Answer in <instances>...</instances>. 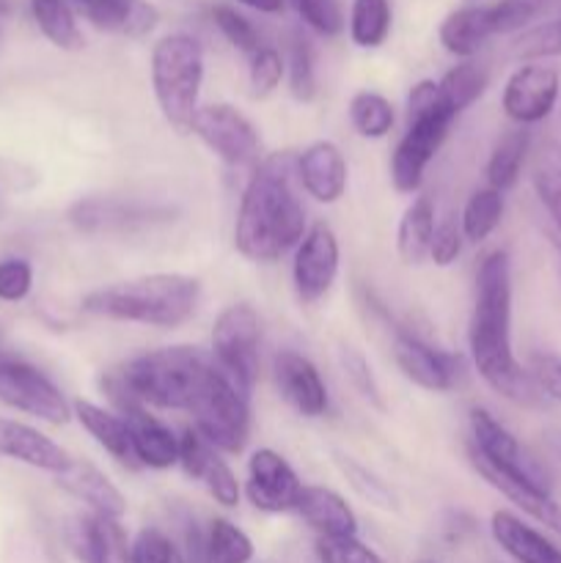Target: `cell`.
Here are the masks:
<instances>
[{
    "label": "cell",
    "mask_w": 561,
    "mask_h": 563,
    "mask_svg": "<svg viewBox=\"0 0 561 563\" xmlns=\"http://www.w3.org/2000/svg\"><path fill=\"white\" fill-rule=\"evenodd\" d=\"M468 350L479 377L495 394L526 407L542 399L528 368L520 366L512 350V262L506 251L487 253L476 269Z\"/></svg>",
    "instance_id": "6da1fadb"
},
{
    "label": "cell",
    "mask_w": 561,
    "mask_h": 563,
    "mask_svg": "<svg viewBox=\"0 0 561 563\" xmlns=\"http://www.w3.org/2000/svg\"><path fill=\"white\" fill-rule=\"evenodd\" d=\"M306 207L297 181V154L275 152L253 168L234 220V247L256 264H273L306 236Z\"/></svg>",
    "instance_id": "7a4b0ae2"
},
{
    "label": "cell",
    "mask_w": 561,
    "mask_h": 563,
    "mask_svg": "<svg viewBox=\"0 0 561 563\" xmlns=\"http://www.w3.org/2000/svg\"><path fill=\"white\" fill-rule=\"evenodd\" d=\"M215 372H218V363L209 352L179 344L132 357L119 372L108 374L102 385L113 405L138 401V405L154 407V410H174L190 416Z\"/></svg>",
    "instance_id": "3957f363"
},
{
    "label": "cell",
    "mask_w": 561,
    "mask_h": 563,
    "mask_svg": "<svg viewBox=\"0 0 561 563\" xmlns=\"http://www.w3.org/2000/svg\"><path fill=\"white\" fill-rule=\"evenodd\" d=\"M198 300H201V284L193 275L152 273L99 286L82 297L80 308L88 317L108 319V322L174 330L196 313Z\"/></svg>",
    "instance_id": "277c9868"
},
{
    "label": "cell",
    "mask_w": 561,
    "mask_h": 563,
    "mask_svg": "<svg viewBox=\"0 0 561 563\" xmlns=\"http://www.w3.org/2000/svg\"><path fill=\"white\" fill-rule=\"evenodd\" d=\"M457 110L435 80H421L407 93V130L391 154V181L399 192H418L429 163L449 137Z\"/></svg>",
    "instance_id": "5b68a950"
},
{
    "label": "cell",
    "mask_w": 561,
    "mask_h": 563,
    "mask_svg": "<svg viewBox=\"0 0 561 563\" xmlns=\"http://www.w3.org/2000/svg\"><path fill=\"white\" fill-rule=\"evenodd\" d=\"M204 86V49L187 33H168L152 47V88L170 130L187 135L198 113Z\"/></svg>",
    "instance_id": "8992f818"
},
{
    "label": "cell",
    "mask_w": 561,
    "mask_h": 563,
    "mask_svg": "<svg viewBox=\"0 0 561 563\" xmlns=\"http://www.w3.org/2000/svg\"><path fill=\"white\" fill-rule=\"evenodd\" d=\"M468 427H471V440H468L471 465H482L498 476L522 484V487L553 495V482H550V473L544 471L542 462L528 454L520 440L493 412L484 410V407H473L471 416H468Z\"/></svg>",
    "instance_id": "52a82bcc"
},
{
    "label": "cell",
    "mask_w": 561,
    "mask_h": 563,
    "mask_svg": "<svg viewBox=\"0 0 561 563\" xmlns=\"http://www.w3.org/2000/svg\"><path fill=\"white\" fill-rule=\"evenodd\" d=\"M248 396L226 377L223 368L212 374L204 394L190 410L193 429L226 454H242L251 440V405Z\"/></svg>",
    "instance_id": "ba28073f"
},
{
    "label": "cell",
    "mask_w": 561,
    "mask_h": 563,
    "mask_svg": "<svg viewBox=\"0 0 561 563\" xmlns=\"http://www.w3.org/2000/svg\"><path fill=\"white\" fill-rule=\"evenodd\" d=\"M258 344H262V322L256 308L248 302H234L218 313L212 328V357L248 399L258 379Z\"/></svg>",
    "instance_id": "9c48e42d"
},
{
    "label": "cell",
    "mask_w": 561,
    "mask_h": 563,
    "mask_svg": "<svg viewBox=\"0 0 561 563\" xmlns=\"http://www.w3.org/2000/svg\"><path fill=\"white\" fill-rule=\"evenodd\" d=\"M0 405L53 427L69 423L72 418V401L61 394L58 385L42 368L6 352H0Z\"/></svg>",
    "instance_id": "30bf717a"
},
{
    "label": "cell",
    "mask_w": 561,
    "mask_h": 563,
    "mask_svg": "<svg viewBox=\"0 0 561 563\" xmlns=\"http://www.w3.org/2000/svg\"><path fill=\"white\" fill-rule=\"evenodd\" d=\"M193 135L209 148L218 159H223L229 168H248L256 165L258 148V132L253 121L245 113L226 102L201 104L193 119Z\"/></svg>",
    "instance_id": "8fae6325"
},
{
    "label": "cell",
    "mask_w": 561,
    "mask_h": 563,
    "mask_svg": "<svg viewBox=\"0 0 561 563\" xmlns=\"http://www.w3.org/2000/svg\"><path fill=\"white\" fill-rule=\"evenodd\" d=\"M341 251L333 229L328 223H314L295 247L292 262V284L302 306L324 300L339 278Z\"/></svg>",
    "instance_id": "7c38bea8"
},
{
    "label": "cell",
    "mask_w": 561,
    "mask_h": 563,
    "mask_svg": "<svg viewBox=\"0 0 561 563\" xmlns=\"http://www.w3.org/2000/svg\"><path fill=\"white\" fill-rule=\"evenodd\" d=\"M394 361L399 372L429 394H449L465 374V361L449 350L432 346L410 330L394 333Z\"/></svg>",
    "instance_id": "4fadbf2b"
},
{
    "label": "cell",
    "mask_w": 561,
    "mask_h": 563,
    "mask_svg": "<svg viewBox=\"0 0 561 563\" xmlns=\"http://www.w3.org/2000/svg\"><path fill=\"white\" fill-rule=\"evenodd\" d=\"M561 97V75L548 64H522L509 75L504 86L506 119L517 126H534L548 119Z\"/></svg>",
    "instance_id": "5bb4252c"
},
{
    "label": "cell",
    "mask_w": 561,
    "mask_h": 563,
    "mask_svg": "<svg viewBox=\"0 0 561 563\" xmlns=\"http://www.w3.org/2000/svg\"><path fill=\"white\" fill-rule=\"evenodd\" d=\"M302 487L295 467L286 462L284 454L273 449H256L248 460L245 495L264 515H286L295 511Z\"/></svg>",
    "instance_id": "9a60e30c"
},
{
    "label": "cell",
    "mask_w": 561,
    "mask_h": 563,
    "mask_svg": "<svg viewBox=\"0 0 561 563\" xmlns=\"http://www.w3.org/2000/svg\"><path fill=\"white\" fill-rule=\"evenodd\" d=\"M179 467L185 471L187 478L198 482L212 495L215 504L226 506V509L240 506L242 489L234 471L220 456V451L215 445H209L193 427H187L179 434Z\"/></svg>",
    "instance_id": "2e32d148"
},
{
    "label": "cell",
    "mask_w": 561,
    "mask_h": 563,
    "mask_svg": "<svg viewBox=\"0 0 561 563\" xmlns=\"http://www.w3.org/2000/svg\"><path fill=\"white\" fill-rule=\"evenodd\" d=\"M273 379L286 405L302 418H319L328 412V385L319 368L295 350H280L273 357Z\"/></svg>",
    "instance_id": "e0dca14e"
},
{
    "label": "cell",
    "mask_w": 561,
    "mask_h": 563,
    "mask_svg": "<svg viewBox=\"0 0 561 563\" xmlns=\"http://www.w3.org/2000/svg\"><path fill=\"white\" fill-rule=\"evenodd\" d=\"M116 410L130 429L138 467L168 471V467L179 465V434H174L168 423L160 421L148 407L138 405V401H119Z\"/></svg>",
    "instance_id": "ac0fdd59"
},
{
    "label": "cell",
    "mask_w": 561,
    "mask_h": 563,
    "mask_svg": "<svg viewBox=\"0 0 561 563\" xmlns=\"http://www.w3.org/2000/svg\"><path fill=\"white\" fill-rule=\"evenodd\" d=\"M0 456L33 467V471L53 473V476L66 473L75 462V456L64 445H58L31 423L14 421V418H0Z\"/></svg>",
    "instance_id": "d6986e66"
},
{
    "label": "cell",
    "mask_w": 561,
    "mask_h": 563,
    "mask_svg": "<svg viewBox=\"0 0 561 563\" xmlns=\"http://www.w3.org/2000/svg\"><path fill=\"white\" fill-rule=\"evenodd\" d=\"M297 181H300V190H306L314 201H341L350 185L344 152L333 141H314L297 154Z\"/></svg>",
    "instance_id": "ffe728a7"
},
{
    "label": "cell",
    "mask_w": 561,
    "mask_h": 563,
    "mask_svg": "<svg viewBox=\"0 0 561 563\" xmlns=\"http://www.w3.org/2000/svg\"><path fill=\"white\" fill-rule=\"evenodd\" d=\"M55 482L77 500H82L91 515L102 517L105 522H119L127 515V500L121 489L91 462L75 460L69 471L55 476Z\"/></svg>",
    "instance_id": "44dd1931"
},
{
    "label": "cell",
    "mask_w": 561,
    "mask_h": 563,
    "mask_svg": "<svg viewBox=\"0 0 561 563\" xmlns=\"http://www.w3.org/2000/svg\"><path fill=\"white\" fill-rule=\"evenodd\" d=\"M99 31L141 38L157 27L160 14L146 0H69Z\"/></svg>",
    "instance_id": "7402d4cb"
},
{
    "label": "cell",
    "mask_w": 561,
    "mask_h": 563,
    "mask_svg": "<svg viewBox=\"0 0 561 563\" xmlns=\"http://www.w3.org/2000/svg\"><path fill=\"white\" fill-rule=\"evenodd\" d=\"M490 533L495 544L517 563H561V548H556L542 531L528 526L512 511L501 509L490 517Z\"/></svg>",
    "instance_id": "603a6c76"
},
{
    "label": "cell",
    "mask_w": 561,
    "mask_h": 563,
    "mask_svg": "<svg viewBox=\"0 0 561 563\" xmlns=\"http://www.w3.org/2000/svg\"><path fill=\"white\" fill-rule=\"evenodd\" d=\"M295 515H300V520L322 539L358 537L355 511L339 493L328 487H302Z\"/></svg>",
    "instance_id": "cb8c5ba5"
},
{
    "label": "cell",
    "mask_w": 561,
    "mask_h": 563,
    "mask_svg": "<svg viewBox=\"0 0 561 563\" xmlns=\"http://www.w3.org/2000/svg\"><path fill=\"white\" fill-rule=\"evenodd\" d=\"M152 218H168V212L165 209L138 207V203L110 201V198H86V201H77L69 209V220L86 234L143 225L152 223Z\"/></svg>",
    "instance_id": "d4e9b609"
},
{
    "label": "cell",
    "mask_w": 561,
    "mask_h": 563,
    "mask_svg": "<svg viewBox=\"0 0 561 563\" xmlns=\"http://www.w3.org/2000/svg\"><path fill=\"white\" fill-rule=\"evenodd\" d=\"M72 418H77V423L94 438V443H97L105 454L113 456L119 465L138 467L130 429H127L124 418H121L119 412L105 410V407L94 405V401L75 399L72 401Z\"/></svg>",
    "instance_id": "484cf974"
},
{
    "label": "cell",
    "mask_w": 561,
    "mask_h": 563,
    "mask_svg": "<svg viewBox=\"0 0 561 563\" xmlns=\"http://www.w3.org/2000/svg\"><path fill=\"white\" fill-rule=\"evenodd\" d=\"M493 36H498V33H495V20L490 5H462V9L446 14V20L438 27L440 44L451 55L465 60L473 58L487 44V38Z\"/></svg>",
    "instance_id": "4316f807"
},
{
    "label": "cell",
    "mask_w": 561,
    "mask_h": 563,
    "mask_svg": "<svg viewBox=\"0 0 561 563\" xmlns=\"http://www.w3.org/2000/svg\"><path fill=\"white\" fill-rule=\"evenodd\" d=\"M435 225H438V220H435L432 196L413 198L402 214L399 229H396V251L407 267H418V264H424V258H429Z\"/></svg>",
    "instance_id": "83f0119b"
},
{
    "label": "cell",
    "mask_w": 561,
    "mask_h": 563,
    "mask_svg": "<svg viewBox=\"0 0 561 563\" xmlns=\"http://www.w3.org/2000/svg\"><path fill=\"white\" fill-rule=\"evenodd\" d=\"M473 471H476L495 493H501L509 504H515L522 515H528L534 522H539V526H544L548 531H553L556 537H561V506L556 504L553 495L522 487V484L512 482V478L506 476H498V473L487 471V467L482 465H473Z\"/></svg>",
    "instance_id": "f1b7e54d"
},
{
    "label": "cell",
    "mask_w": 561,
    "mask_h": 563,
    "mask_svg": "<svg viewBox=\"0 0 561 563\" xmlns=\"http://www.w3.org/2000/svg\"><path fill=\"white\" fill-rule=\"evenodd\" d=\"M528 154H531V130L528 126H517V130L504 132L498 137V143L493 146L487 159V187L493 190L506 192L517 185L522 174V165H526Z\"/></svg>",
    "instance_id": "f546056e"
},
{
    "label": "cell",
    "mask_w": 561,
    "mask_h": 563,
    "mask_svg": "<svg viewBox=\"0 0 561 563\" xmlns=\"http://www.w3.org/2000/svg\"><path fill=\"white\" fill-rule=\"evenodd\" d=\"M531 185L548 212L550 229L561 231V143L548 137L537 146L531 163Z\"/></svg>",
    "instance_id": "4dcf8cb0"
},
{
    "label": "cell",
    "mask_w": 561,
    "mask_h": 563,
    "mask_svg": "<svg viewBox=\"0 0 561 563\" xmlns=\"http://www.w3.org/2000/svg\"><path fill=\"white\" fill-rule=\"evenodd\" d=\"M31 14L50 44L66 53H77L82 47V33L69 0H31Z\"/></svg>",
    "instance_id": "1f68e13d"
},
{
    "label": "cell",
    "mask_w": 561,
    "mask_h": 563,
    "mask_svg": "<svg viewBox=\"0 0 561 563\" xmlns=\"http://www.w3.org/2000/svg\"><path fill=\"white\" fill-rule=\"evenodd\" d=\"M501 220H504V192L493 190V187H479L462 207V236L473 245H482L484 240L495 234Z\"/></svg>",
    "instance_id": "d6a6232c"
},
{
    "label": "cell",
    "mask_w": 561,
    "mask_h": 563,
    "mask_svg": "<svg viewBox=\"0 0 561 563\" xmlns=\"http://www.w3.org/2000/svg\"><path fill=\"white\" fill-rule=\"evenodd\" d=\"M110 522L97 515H77L66 522V544L80 563H113L110 561Z\"/></svg>",
    "instance_id": "836d02e7"
},
{
    "label": "cell",
    "mask_w": 561,
    "mask_h": 563,
    "mask_svg": "<svg viewBox=\"0 0 561 563\" xmlns=\"http://www.w3.org/2000/svg\"><path fill=\"white\" fill-rule=\"evenodd\" d=\"M391 0H352L350 9V38L363 49L385 44L391 33Z\"/></svg>",
    "instance_id": "e575fe53"
},
{
    "label": "cell",
    "mask_w": 561,
    "mask_h": 563,
    "mask_svg": "<svg viewBox=\"0 0 561 563\" xmlns=\"http://www.w3.org/2000/svg\"><path fill=\"white\" fill-rule=\"evenodd\" d=\"M350 124L352 130L361 137H369V141H380V137L388 135L396 124L394 104L377 91H358L355 97L350 99Z\"/></svg>",
    "instance_id": "d590c367"
},
{
    "label": "cell",
    "mask_w": 561,
    "mask_h": 563,
    "mask_svg": "<svg viewBox=\"0 0 561 563\" xmlns=\"http://www.w3.org/2000/svg\"><path fill=\"white\" fill-rule=\"evenodd\" d=\"M286 69H289V91L297 102H311L317 97V64L308 36L300 31L289 33L286 42Z\"/></svg>",
    "instance_id": "8d00e7d4"
},
{
    "label": "cell",
    "mask_w": 561,
    "mask_h": 563,
    "mask_svg": "<svg viewBox=\"0 0 561 563\" xmlns=\"http://www.w3.org/2000/svg\"><path fill=\"white\" fill-rule=\"evenodd\" d=\"M253 542L226 517H215L207 528V563H251Z\"/></svg>",
    "instance_id": "74e56055"
},
{
    "label": "cell",
    "mask_w": 561,
    "mask_h": 563,
    "mask_svg": "<svg viewBox=\"0 0 561 563\" xmlns=\"http://www.w3.org/2000/svg\"><path fill=\"white\" fill-rule=\"evenodd\" d=\"M487 82H490L487 69H484L482 64H476V60L468 58L446 71L443 80H440V88H443L451 108H454L457 113H462V110L471 108V104L487 91Z\"/></svg>",
    "instance_id": "f35d334b"
},
{
    "label": "cell",
    "mask_w": 561,
    "mask_h": 563,
    "mask_svg": "<svg viewBox=\"0 0 561 563\" xmlns=\"http://www.w3.org/2000/svg\"><path fill=\"white\" fill-rule=\"evenodd\" d=\"M512 55L526 64H539L542 58L561 55V16L517 33V38L512 42Z\"/></svg>",
    "instance_id": "ab89813d"
},
{
    "label": "cell",
    "mask_w": 561,
    "mask_h": 563,
    "mask_svg": "<svg viewBox=\"0 0 561 563\" xmlns=\"http://www.w3.org/2000/svg\"><path fill=\"white\" fill-rule=\"evenodd\" d=\"M336 465H339V471L344 473L350 487L355 489L363 500H369L372 506H380V509H396L394 489H391L377 473H372L366 465H361V462L344 454H336Z\"/></svg>",
    "instance_id": "60d3db41"
},
{
    "label": "cell",
    "mask_w": 561,
    "mask_h": 563,
    "mask_svg": "<svg viewBox=\"0 0 561 563\" xmlns=\"http://www.w3.org/2000/svg\"><path fill=\"white\" fill-rule=\"evenodd\" d=\"M339 361H341V368H344V377L350 379V385L358 390V396L366 399L369 405L377 407V410H383L385 407L383 390H380L377 379H374L366 355H363L361 350H355V346H341Z\"/></svg>",
    "instance_id": "b9f144b4"
},
{
    "label": "cell",
    "mask_w": 561,
    "mask_h": 563,
    "mask_svg": "<svg viewBox=\"0 0 561 563\" xmlns=\"http://www.w3.org/2000/svg\"><path fill=\"white\" fill-rule=\"evenodd\" d=\"M212 20H215V25H218V31L226 36V42H229L231 47L240 49V53L253 55L258 47H262V42H258V33H256V27L251 25V20H248V16H242L237 9H231V5H215Z\"/></svg>",
    "instance_id": "7bdbcfd3"
},
{
    "label": "cell",
    "mask_w": 561,
    "mask_h": 563,
    "mask_svg": "<svg viewBox=\"0 0 561 563\" xmlns=\"http://www.w3.org/2000/svg\"><path fill=\"white\" fill-rule=\"evenodd\" d=\"M284 58H280L278 49L273 47H258L251 55V66H248V80H251V93L253 97L264 99L280 86V77H284Z\"/></svg>",
    "instance_id": "ee69618b"
},
{
    "label": "cell",
    "mask_w": 561,
    "mask_h": 563,
    "mask_svg": "<svg viewBox=\"0 0 561 563\" xmlns=\"http://www.w3.org/2000/svg\"><path fill=\"white\" fill-rule=\"evenodd\" d=\"M550 0H495L490 3L495 20V33L526 31L534 20L544 11Z\"/></svg>",
    "instance_id": "f6af8a7d"
},
{
    "label": "cell",
    "mask_w": 561,
    "mask_h": 563,
    "mask_svg": "<svg viewBox=\"0 0 561 563\" xmlns=\"http://www.w3.org/2000/svg\"><path fill=\"white\" fill-rule=\"evenodd\" d=\"M314 553H317L319 563H385L372 548H369V544H363L358 537H339V539L317 537Z\"/></svg>",
    "instance_id": "bcb514c9"
},
{
    "label": "cell",
    "mask_w": 561,
    "mask_h": 563,
    "mask_svg": "<svg viewBox=\"0 0 561 563\" xmlns=\"http://www.w3.org/2000/svg\"><path fill=\"white\" fill-rule=\"evenodd\" d=\"M127 559L130 563H176L179 555H176L174 542L160 528H141L132 537Z\"/></svg>",
    "instance_id": "7dc6e473"
},
{
    "label": "cell",
    "mask_w": 561,
    "mask_h": 563,
    "mask_svg": "<svg viewBox=\"0 0 561 563\" xmlns=\"http://www.w3.org/2000/svg\"><path fill=\"white\" fill-rule=\"evenodd\" d=\"M33 289V264L22 256L0 258V302H22Z\"/></svg>",
    "instance_id": "c3c4849f"
},
{
    "label": "cell",
    "mask_w": 561,
    "mask_h": 563,
    "mask_svg": "<svg viewBox=\"0 0 561 563\" xmlns=\"http://www.w3.org/2000/svg\"><path fill=\"white\" fill-rule=\"evenodd\" d=\"M292 3H295L300 20L322 36H339L344 27V16H341L336 0H292Z\"/></svg>",
    "instance_id": "681fc988"
},
{
    "label": "cell",
    "mask_w": 561,
    "mask_h": 563,
    "mask_svg": "<svg viewBox=\"0 0 561 563\" xmlns=\"http://www.w3.org/2000/svg\"><path fill=\"white\" fill-rule=\"evenodd\" d=\"M462 225L457 214H446L438 225H435V236H432V251H429V258H432L438 267H449L460 258L462 253Z\"/></svg>",
    "instance_id": "f907efd6"
},
{
    "label": "cell",
    "mask_w": 561,
    "mask_h": 563,
    "mask_svg": "<svg viewBox=\"0 0 561 563\" xmlns=\"http://www.w3.org/2000/svg\"><path fill=\"white\" fill-rule=\"evenodd\" d=\"M528 374H531V379H534V385L539 388V394L548 396V399L559 401L561 405V357L534 355Z\"/></svg>",
    "instance_id": "816d5d0a"
},
{
    "label": "cell",
    "mask_w": 561,
    "mask_h": 563,
    "mask_svg": "<svg viewBox=\"0 0 561 563\" xmlns=\"http://www.w3.org/2000/svg\"><path fill=\"white\" fill-rule=\"evenodd\" d=\"M38 185V170L20 159L0 157V196L6 192H28Z\"/></svg>",
    "instance_id": "f5cc1de1"
},
{
    "label": "cell",
    "mask_w": 561,
    "mask_h": 563,
    "mask_svg": "<svg viewBox=\"0 0 561 563\" xmlns=\"http://www.w3.org/2000/svg\"><path fill=\"white\" fill-rule=\"evenodd\" d=\"M237 3L251 5V9L262 11V14H278V11L284 9L286 0H237Z\"/></svg>",
    "instance_id": "db71d44e"
},
{
    "label": "cell",
    "mask_w": 561,
    "mask_h": 563,
    "mask_svg": "<svg viewBox=\"0 0 561 563\" xmlns=\"http://www.w3.org/2000/svg\"><path fill=\"white\" fill-rule=\"evenodd\" d=\"M550 240H553V247L559 251V258H561V231L559 229H550Z\"/></svg>",
    "instance_id": "11a10c76"
},
{
    "label": "cell",
    "mask_w": 561,
    "mask_h": 563,
    "mask_svg": "<svg viewBox=\"0 0 561 563\" xmlns=\"http://www.w3.org/2000/svg\"><path fill=\"white\" fill-rule=\"evenodd\" d=\"M418 563H432V561H418Z\"/></svg>",
    "instance_id": "9f6ffc18"
}]
</instances>
